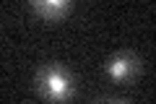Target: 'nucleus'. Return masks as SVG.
<instances>
[{"instance_id":"nucleus-4","label":"nucleus","mask_w":156,"mask_h":104,"mask_svg":"<svg viewBox=\"0 0 156 104\" xmlns=\"http://www.w3.org/2000/svg\"><path fill=\"white\" fill-rule=\"evenodd\" d=\"M91 104H128V102L125 99H115V96H101V99H96Z\"/></svg>"},{"instance_id":"nucleus-2","label":"nucleus","mask_w":156,"mask_h":104,"mask_svg":"<svg viewBox=\"0 0 156 104\" xmlns=\"http://www.w3.org/2000/svg\"><path fill=\"white\" fill-rule=\"evenodd\" d=\"M140 70V60L133 52H117L107 60V73L112 78H130L133 73Z\"/></svg>"},{"instance_id":"nucleus-3","label":"nucleus","mask_w":156,"mask_h":104,"mask_svg":"<svg viewBox=\"0 0 156 104\" xmlns=\"http://www.w3.org/2000/svg\"><path fill=\"white\" fill-rule=\"evenodd\" d=\"M31 8L44 18H57L68 11V3L65 0H37V3H31Z\"/></svg>"},{"instance_id":"nucleus-1","label":"nucleus","mask_w":156,"mask_h":104,"mask_svg":"<svg viewBox=\"0 0 156 104\" xmlns=\"http://www.w3.org/2000/svg\"><path fill=\"white\" fill-rule=\"evenodd\" d=\"M37 88L52 102H62V99H68L73 94V78L65 73V68L47 63L37 73Z\"/></svg>"}]
</instances>
